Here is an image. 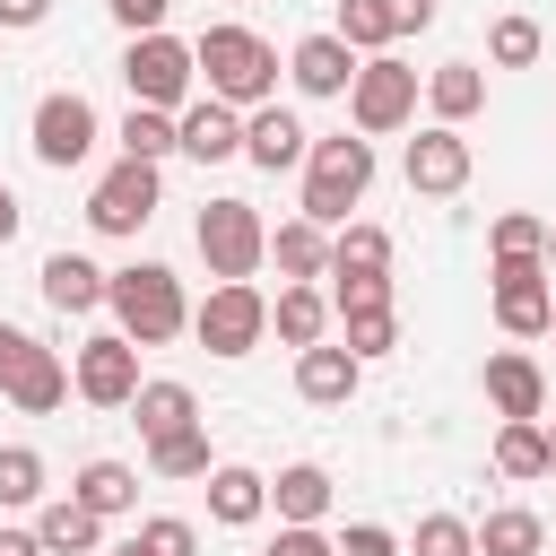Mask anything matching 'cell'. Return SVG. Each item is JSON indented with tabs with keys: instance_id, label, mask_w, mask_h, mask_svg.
<instances>
[{
	"instance_id": "1",
	"label": "cell",
	"mask_w": 556,
	"mask_h": 556,
	"mask_svg": "<svg viewBox=\"0 0 556 556\" xmlns=\"http://www.w3.org/2000/svg\"><path fill=\"white\" fill-rule=\"evenodd\" d=\"M191 52H200V78H208V96H217V104H235V113L278 104V43H269V35H252V26L217 17Z\"/></svg>"
},
{
	"instance_id": "2",
	"label": "cell",
	"mask_w": 556,
	"mask_h": 556,
	"mask_svg": "<svg viewBox=\"0 0 556 556\" xmlns=\"http://www.w3.org/2000/svg\"><path fill=\"white\" fill-rule=\"evenodd\" d=\"M113 330L130 339V348H165V339H182L191 330V295H182V278L165 269V261H130V269H113Z\"/></svg>"
},
{
	"instance_id": "3",
	"label": "cell",
	"mask_w": 556,
	"mask_h": 556,
	"mask_svg": "<svg viewBox=\"0 0 556 556\" xmlns=\"http://www.w3.org/2000/svg\"><path fill=\"white\" fill-rule=\"evenodd\" d=\"M374 191V139L356 130H330V139H313V156H304V217L330 235V226H348V208Z\"/></svg>"
},
{
	"instance_id": "4",
	"label": "cell",
	"mask_w": 556,
	"mask_h": 556,
	"mask_svg": "<svg viewBox=\"0 0 556 556\" xmlns=\"http://www.w3.org/2000/svg\"><path fill=\"white\" fill-rule=\"evenodd\" d=\"M191 78H200V52H191L182 35H130V52H122V87H130V104H148V113H182V104H191Z\"/></svg>"
},
{
	"instance_id": "5",
	"label": "cell",
	"mask_w": 556,
	"mask_h": 556,
	"mask_svg": "<svg viewBox=\"0 0 556 556\" xmlns=\"http://www.w3.org/2000/svg\"><path fill=\"white\" fill-rule=\"evenodd\" d=\"M191 243H200V261H208L217 287L226 278H261V261H269V226H261L252 200H208L200 226H191Z\"/></svg>"
},
{
	"instance_id": "6",
	"label": "cell",
	"mask_w": 556,
	"mask_h": 556,
	"mask_svg": "<svg viewBox=\"0 0 556 556\" xmlns=\"http://www.w3.org/2000/svg\"><path fill=\"white\" fill-rule=\"evenodd\" d=\"M191 339H200L208 356H252V348L269 339V295H261L252 278L208 287V295L191 304Z\"/></svg>"
},
{
	"instance_id": "7",
	"label": "cell",
	"mask_w": 556,
	"mask_h": 556,
	"mask_svg": "<svg viewBox=\"0 0 556 556\" xmlns=\"http://www.w3.org/2000/svg\"><path fill=\"white\" fill-rule=\"evenodd\" d=\"M348 122H356L365 139H391V130H408V122H417V70H408L400 52H374V61H356Z\"/></svg>"
},
{
	"instance_id": "8",
	"label": "cell",
	"mask_w": 556,
	"mask_h": 556,
	"mask_svg": "<svg viewBox=\"0 0 556 556\" xmlns=\"http://www.w3.org/2000/svg\"><path fill=\"white\" fill-rule=\"evenodd\" d=\"M96 139H104V122H96V104H87L78 87H52V96L26 113V148H35V165H52V174L87 165Z\"/></svg>"
},
{
	"instance_id": "9",
	"label": "cell",
	"mask_w": 556,
	"mask_h": 556,
	"mask_svg": "<svg viewBox=\"0 0 556 556\" xmlns=\"http://www.w3.org/2000/svg\"><path fill=\"white\" fill-rule=\"evenodd\" d=\"M139 348L122 339V330H96L87 348H70V391L87 400V408H130L139 400Z\"/></svg>"
},
{
	"instance_id": "10",
	"label": "cell",
	"mask_w": 556,
	"mask_h": 556,
	"mask_svg": "<svg viewBox=\"0 0 556 556\" xmlns=\"http://www.w3.org/2000/svg\"><path fill=\"white\" fill-rule=\"evenodd\" d=\"M156 200H165V182H156V165H139V156H122L113 174H96V191H87V226L96 235H139L148 217H156Z\"/></svg>"
},
{
	"instance_id": "11",
	"label": "cell",
	"mask_w": 556,
	"mask_h": 556,
	"mask_svg": "<svg viewBox=\"0 0 556 556\" xmlns=\"http://www.w3.org/2000/svg\"><path fill=\"white\" fill-rule=\"evenodd\" d=\"M486 278H495V330H513V339H547V313H556V278H547V261H495Z\"/></svg>"
},
{
	"instance_id": "12",
	"label": "cell",
	"mask_w": 556,
	"mask_h": 556,
	"mask_svg": "<svg viewBox=\"0 0 556 556\" xmlns=\"http://www.w3.org/2000/svg\"><path fill=\"white\" fill-rule=\"evenodd\" d=\"M400 174H408V191H417V200H452V191H469V139H460V130H443V122H426V130L408 139Z\"/></svg>"
},
{
	"instance_id": "13",
	"label": "cell",
	"mask_w": 556,
	"mask_h": 556,
	"mask_svg": "<svg viewBox=\"0 0 556 556\" xmlns=\"http://www.w3.org/2000/svg\"><path fill=\"white\" fill-rule=\"evenodd\" d=\"M486 408H495L504 426H521V417H547V374H539V356H521V348H495V356H486Z\"/></svg>"
},
{
	"instance_id": "14",
	"label": "cell",
	"mask_w": 556,
	"mask_h": 556,
	"mask_svg": "<svg viewBox=\"0 0 556 556\" xmlns=\"http://www.w3.org/2000/svg\"><path fill=\"white\" fill-rule=\"evenodd\" d=\"M287 78H295V96H313V104H321V96H348V87H356V52L321 26V35H304V43L287 52Z\"/></svg>"
},
{
	"instance_id": "15",
	"label": "cell",
	"mask_w": 556,
	"mask_h": 556,
	"mask_svg": "<svg viewBox=\"0 0 556 556\" xmlns=\"http://www.w3.org/2000/svg\"><path fill=\"white\" fill-rule=\"evenodd\" d=\"M174 130H182V156H200V165L243 156V113H235V104H217V96H191V104L174 113Z\"/></svg>"
},
{
	"instance_id": "16",
	"label": "cell",
	"mask_w": 556,
	"mask_h": 556,
	"mask_svg": "<svg viewBox=\"0 0 556 556\" xmlns=\"http://www.w3.org/2000/svg\"><path fill=\"white\" fill-rule=\"evenodd\" d=\"M243 156H252L261 174H287V165L313 156V130H304L287 104H261V113H243Z\"/></svg>"
},
{
	"instance_id": "17",
	"label": "cell",
	"mask_w": 556,
	"mask_h": 556,
	"mask_svg": "<svg viewBox=\"0 0 556 556\" xmlns=\"http://www.w3.org/2000/svg\"><path fill=\"white\" fill-rule=\"evenodd\" d=\"M356 382H365V365H356L339 339H321V348H304V356H295V400H313V408H348V400H356Z\"/></svg>"
},
{
	"instance_id": "18",
	"label": "cell",
	"mask_w": 556,
	"mask_h": 556,
	"mask_svg": "<svg viewBox=\"0 0 556 556\" xmlns=\"http://www.w3.org/2000/svg\"><path fill=\"white\" fill-rule=\"evenodd\" d=\"M261 513H269V478L243 469V460H217V469H208V521H217V530H252Z\"/></svg>"
},
{
	"instance_id": "19",
	"label": "cell",
	"mask_w": 556,
	"mask_h": 556,
	"mask_svg": "<svg viewBox=\"0 0 556 556\" xmlns=\"http://www.w3.org/2000/svg\"><path fill=\"white\" fill-rule=\"evenodd\" d=\"M330 495H339V486H330V469H321V460H287V469L269 478V504H278V521H287V530H321Z\"/></svg>"
},
{
	"instance_id": "20",
	"label": "cell",
	"mask_w": 556,
	"mask_h": 556,
	"mask_svg": "<svg viewBox=\"0 0 556 556\" xmlns=\"http://www.w3.org/2000/svg\"><path fill=\"white\" fill-rule=\"evenodd\" d=\"M104 295H113V269H96L87 252H52L43 261V304L52 313H96Z\"/></svg>"
},
{
	"instance_id": "21",
	"label": "cell",
	"mask_w": 556,
	"mask_h": 556,
	"mask_svg": "<svg viewBox=\"0 0 556 556\" xmlns=\"http://www.w3.org/2000/svg\"><path fill=\"white\" fill-rule=\"evenodd\" d=\"M0 400H9V408H26V417H52V408L70 400V365H61V348H43V339H35V348H26V365L9 374V391H0Z\"/></svg>"
},
{
	"instance_id": "22",
	"label": "cell",
	"mask_w": 556,
	"mask_h": 556,
	"mask_svg": "<svg viewBox=\"0 0 556 556\" xmlns=\"http://www.w3.org/2000/svg\"><path fill=\"white\" fill-rule=\"evenodd\" d=\"M35 539H43V556H96L104 547V521L78 495H43L35 504Z\"/></svg>"
},
{
	"instance_id": "23",
	"label": "cell",
	"mask_w": 556,
	"mask_h": 556,
	"mask_svg": "<svg viewBox=\"0 0 556 556\" xmlns=\"http://www.w3.org/2000/svg\"><path fill=\"white\" fill-rule=\"evenodd\" d=\"M269 261L287 287H313V278H330V235L313 217H287V226H269Z\"/></svg>"
},
{
	"instance_id": "24",
	"label": "cell",
	"mask_w": 556,
	"mask_h": 556,
	"mask_svg": "<svg viewBox=\"0 0 556 556\" xmlns=\"http://www.w3.org/2000/svg\"><path fill=\"white\" fill-rule=\"evenodd\" d=\"M130 417H139V443H165V434H182V426H200V400H191V382H174V374H156V382H139V400H130Z\"/></svg>"
},
{
	"instance_id": "25",
	"label": "cell",
	"mask_w": 556,
	"mask_h": 556,
	"mask_svg": "<svg viewBox=\"0 0 556 556\" xmlns=\"http://www.w3.org/2000/svg\"><path fill=\"white\" fill-rule=\"evenodd\" d=\"M330 321H339V313H330V295H321V287H278V304H269V330H278L295 356H304V348H321V339H330Z\"/></svg>"
},
{
	"instance_id": "26",
	"label": "cell",
	"mask_w": 556,
	"mask_h": 556,
	"mask_svg": "<svg viewBox=\"0 0 556 556\" xmlns=\"http://www.w3.org/2000/svg\"><path fill=\"white\" fill-rule=\"evenodd\" d=\"M70 495H78V504H87L96 521H122V513L139 504V469H130V460H78Z\"/></svg>"
},
{
	"instance_id": "27",
	"label": "cell",
	"mask_w": 556,
	"mask_h": 556,
	"mask_svg": "<svg viewBox=\"0 0 556 556\" xmlns=\"http://www.w3.org/2000/svg\"><path fill=\"white\" fill-rule=\"evenodd\" d=\"M426 104H434L443 130H460V122L486 104V70H478V61H443V70H426Z\"/></svg>"
},
{
	"instance_id": "28",
	"label": "cell",
	"mask_w": 556,
	"mask_h": 556,
	"mask_svg": "<svg viewBox=\"0 0 556 556\" xmlns=\"http://www.w3.org/2000/svg\"><path fill=\"white\" fill-rule=\"evenodd\" d=\"M539 547H547V521L530 504H495L478 521V556H539Z\"/></svg>"
},
{
	"instance_id": "29",
	"label": "cell",
	"mask_w": 556,
	"mask_h": 556,
	"mask_svg": "<svg viewBox=\"0 0 556 556\" xmlns=\"http://www.w3.org/2000/svg\"><path fill=\"white\" fill-rule=\"evenodd\" d=\"M356 61H374V52H391L400 43V26H391V0H339V26H330Z\"/></svg>"
},
{
	"instance_id": "30",
	"label": "cell",
	"mask_w": 556,
	"mask_h": 556,
	"mask_svg": "<svg viewBox=\"0 0 556 556\" xmlns=\"http://www.w3.org/2000/svg\"><path fill=\"white\" fill-rule=\"evenodd\" d=\"M113 139H122V156H139V165H165V156L182 148V130H174V113H148V104H130Z\"/></svg>"
},
{
	"instance_id": "31",
	"label": "cell",
	"mask_w": 556,
	"mask_h": 556,
	"mask_svg": "<svg viewBox=\"0 0 556 556\" xmlns=\"http://www.w3.org/2000/svg\"><path fill=\"white\" fill-rule=\"evenodd\" d=\"M539 52H547V35H539V17H521V9H504V17L486 26V61H495V70H530Z\"/></svg>"
},
{
	"instance_id": "32",
	"label": "cell",
	"mask_w": 556,
	"mask_h": 556,
	"mask_svg": "<svg viewBox=\"0 0 556 556\" xmlns=\"http://www.w3.org/2000/svg\"><path fill=\"white\" fill-rule=\"evenodd\" d=\"M495 469H504V478H547V426H539V417L495 426Z\"/></svg>"
},
{
	"instance_id": "33",
	"label": "cell",
	"mask_w": 556,
	"mask_h": 556,
	"mask_svg": "<svg viewBox=\"0 0 556 556\" xmlns=\"http://www.w3.org/2000/svg\"><path fill=\"white\" fill-rule=\"evenodd\" d=\"M43 504V452L35 443H0V513Z\"/></svg>"
},
{
	"instance_id": "34",
	"label": "cell",
	"mask_w": 556,
	"mask_h": 556,
	"mask_svg": "<svg viewBox=\"0 0 556 556\" xmlns=\"http://www.w3.org/2000/svg\"><path fill=\"white\" fill-rule=\"evenodd\" d=\"M486 252H495V261H547V217L504 208V217H495V235H486Z\"/></svg>"
},
{
	"instance_id": "35",
	"label": "cell",
	"mask_w": 556,
	"mask_h": 556,
	"mask_svg": "<svg viewBox=\"0 0 556 556\" xmlns=\"http://www.w3.org/2000/svg\"><path fill=\"white\" fill-rule=\"evenodd\" d=\"M339 287H330V313L348 321V313H391V269H330Z\"/></svg>"
},
{
	"instance_id": "36",
	"label": "cell",
	"mask_w": 556,
	"mask_h": 556,
	"mask_svg": "<svg viewBox=\"0 0 556 556\" xmlns=\"http://www.w3.org/2000/svg\"><path fill=\"white\" fill-rule=\"evenodd\" d=\"M148 469H156V478H208L217 460H208V434H200V426H182V434L148 443Z\"/></svg>"
},
{
	"instance_id": "37",
	"label": "cell",
	"mask_w": 556,
	"mask_h": 556,
	"mask_svg": "<svg viewBox=\"0 0 556 556\" xmlns=\"http://www.w3.org/2000/svg\"><path fill=\"white\" fill-rule=\"evenodd\" d=\"M339 348H348L356 365L391 356V348H400V313H348V321H339Z\"/></svg>"
},
{
	"instance_id": "38",
	"label": "cell",
	"mask_w": 556,
	"mask_h": 556,
	"mask_svg": "<svg viewBox=\"0 0 556 556\" xmlns=\"http://www.w3.org/2000/svg\"><path fill=\"white\" fill-rule=\"evenodd\" d=\"M330 269H391V235L382 226H339L330 235Z\"/></svg>"
},
{
	"instance_id": "39",
	"label": "cell",
	"mask_w": 556,
	"mask_h": 556,
	"mask_svg": "<svg viewBox=\"0 0 556 556\" xmlns=\"http://www.w3.org/2000/svg\"><path fill=\"white\" fill-rule=\"evenodd\" d=\"M408 556H478V530L460 513H426L417 539H408Z\"/></svg>"
},
{
	"instance_id": "40",
	"label": "cell",
	"mask_w": 556,
	"mask_h": 556,
	"mask_svg": "<svg viewBox=\"0 0 556 556\" xmlns=\"http://www.w3.org/2000/svg\"><path fill=\"white\" fill-rule=\"evenodd\" d=\"M130 539H139V556H200V530H191L182 513H148Z\"/></svg>"
},
{
	"instance_id": "41",
	"label": "cell",
	"mask_w": 556,
	"mask_h": 556,
	"mask_svg": "<svg viewBox=\"0 0 556 556\" xmlns=\"http://www.w3.org/2000/svg\"><path fill=\"white\" fill-rule=\"evenodd\" d=\"M339 556H400V539H391L382 521H348V530H339Z\"/></svg>"
},
{
	"instance_id": "42",
	"label": "cell",
	"mask_w": 556,
	"mask_h": 556,
	"mask_svg": "<svg viewBox=\"0 0 556 556\" xmlns=\"http://www.w3.org/2000/svg\"><path fill=\"white\" fill-rule=\"evenodd\" d=\"M261 556H339V539H330V530H287V521H278V539H269Z\"/></svg>"
},
{
	"instance_id": "43",
	"label": "cell",
	"mask_w": 556,
	"mask_h": 556,
	"mask_svg": "<svg viewBox=\"0 0 556 556\" xmlns=\"http://www.w3.org/2000/svg\"><path fill=\"white\" fill-rule=\"evenodd\" d=\"M104 9H113L130 35H165V9H174V0H104Z\"/></svg>"
},
{
	"instance_id": "44",
	"label": "cell",
	"mask_w": 556,
	"mask_h": 556,
	"mask_svg": "<svg viewBox=\"0 0 556 556\" xmlns=\"http://www.w3.org/2000/svg\"><path fill=\"white\" fill-rule=\"evenodd\" d=\"M43 17H52V0H0V35H26Z\"/></svg>"
},
{
	"instance_id": "45",
	"label": "cell",
	"mask_w": 556,
	"mask_h": 556,
	"mask_svg": "<svg viewBox=\"0 0 556 556\" xmlns=\"http://www.w3.org/2000/svg\"><path fill=\"white\" fill-rule=\"evenodd\" d=\"M26 348H35V339H26V330H17V321H0V391H9V374H17V365H26Z\"/></svg>"
},
{
	"instance_id": "46",
	"label": "cell",
	"mask_w": 556,
	"mask_h": 556,
	"mask_svg": "<svg viewBox=\"0 0 556 556\" xmlns=\"http://www.w3.org/2000/svg\"><path fill=\"white\" fill-rule=\"evenodd\" d=\"M391 26H400V35H426V26H434V0H391Z\"/></svg>"
},
{
	"instance_id": "47",
	"label": "cell",
	"mask_w": 556,
	"mask_h": 556,
	"mask_svg": "<svg viewBox=\"0 0 556 556\" xmlns=\"http://www.w3.org/2000/svg\"><path fill=\"white\" fill-rule=\"evenodd\" d=\"M0 556H43V539H35V521H26V530H0Z\"/></svg>"
},
{
	"instance_id": "48",
	"label": "cell",
	"mask_w": 556,
	"mask_h": 556,
	"mask_svg": "<svg viewBox=\"0 0 556 556\" xmlns=\"http://www.w3.org/2000/svg\"><path fill=\"white\" fill-rule=\"evenodd\" d=\"M0 243H17V191L0 182Z\"/></svg>"
},
{
	"instance_id": "49",
	"label": "cell",
	"mask_w": 556,
	"mask_h": 556,
	"mask_svg": "<svg viewBox=\"0 0 556 556\" xmlns=\"http://www.w3.org/2000/svg\"><path fill=\"white\" fill-rule=\"evenodd\" d=\"M547 278H556V226H547Z\"/></svg>"
},
{
	"instance_id": "50",
	"label": "cell",
	"mask_w": 556,
	"mask_h": 556,
	"mask_svg": "<svg viewBox=\"0 0 556 556\" xmlns=\"http://www.w3.org/2000/svg\"><path fill=\"white\" fill-rule=\"evenodd\" d=\"M547 478H556V426H547Z\"/></svg>"
},
{
	"instance_id": "51",
	"label": "cell",
	"mask_w": 556,
	"mask_h": 556,
	"mask_svg": "<svg viewBox=\"0 0 556 556\" xmlns=\"http://www.w3.org/2000/svg\"><path fill=\"white\" fill-rule=\"evenodd\" d=\"M113 556H139V539H122V547H113Z\"/></svg>"
},
{
	"instance_id": "52",
	"label": "cell",
	"mask_w": 556,
	"mask_h": 556,
	"mask_svg": "<svg viewBox=\"0 0 556 556\" xmlns=\"http://www.w3.org/2000/svg\"><path fill=\"white\" fill-rule=\"evenodd\" d=\"M547 330H556V313H547Z\"/></svg>"
}]
</instances>
